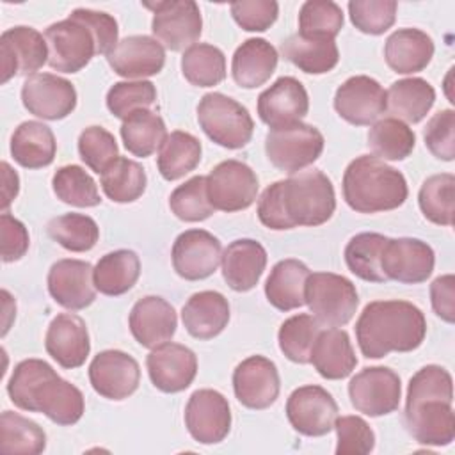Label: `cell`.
Instances as JSON below:
<instances>
[{
	"label": "cell",
	"mask_w": 455,
	"mask_h": 455,
	"mask_svg": "<svg viewBox=\"0 0 455 455\" xmlns=\"http://www.w3.org/2000/svg\"><path fill=\"white\" fill-rule=\"evenodd\" d=\"M453 380L446 368L427 364L418 370L407 386L405 427L427 446H448L455 437Z\"/></svg>",
	"instance_id": "obj_1"
},
{
	"label": "cell",
	"mask_w": 455,
	"mask_h": 455,
	"mask_svg": "<svg viewBox=\"0 0 455 455\" xmlns=\"http://www.w3.org/2000/svg\"><path fill=\"white\" fill-rule=\"evenodd\" d=\"M7 395L18 409L41 412L62 427L75 425L85 411L82 391L43 359L20 361L7 382Z\"/></svg>",
	"instance_id": "obj_2"
},
{
	"label": "cell",
	"mask_w": 455,
	"mask_h": 455,
	"mask_svg": "<svg viewBox=\"0 0 455 455\" xmlns=\"http://www.w3.org/2000/svg\"><path fill=\"white\" fill-rule=\"evenodd\" d=\"M427 334L423 311L407 300H373L355 322V338L366 359H380L389 352H412Z\"/></svg>",
	"instance_id": "obj_3"
},
{
	"label": "cell",
	"mask_w": 455,
	"mask_h": 455,
	"mask_svg": "<svg viewBox=\"0 0 455 455\" xmlns=\"http://www.w3.org/2000/svg\"><path fill=\"white\" fill-rule=\"evenodd\" d=\"M407 196L405 176L373 155H361L345 169L343 199L357 213L396 210Z\"/></svg>",
	"instance_id": "obj_4"
},
{
	"label": "cell",
	"mask_w": 455,
	"mask_h": 455,
	"mask_svg": "<svg viewBox=\"0 0 455 455\" xmlns=\"http://www.w3.org/2000/svg\"><path fill=\"white\" fill-rule=\"evenodd\" d=\"M277 183L290 229L297 226H322L332 217L336 194L332 181L322 171H300Z\"/></svg>",
	"instance_id": "obj_5"
},
{
	"label": "cell",
	"mask_w": 455,
	"mask_h": 455,
	"mask_svg": "<svg viewBox=\"0 0 455 455\" xmlns=\"http://www.w3.org/2000/svg\"><path fill=\"white\" fill-rule=\"evenodd\" d=\"M197 121L215 144L228 149L247 146L254 132L249 110L222 92H208L199 100Z\"/></svg>",
	"instance_id": "obj_6"
},
{
	"label": "cell",
	"mask_w": 455,
	"mask_h": 455,
	"mask_svg": "<svg viewBox=\"0 0 455 455\" xmlns=\"http://www.w3.org/2000/svg\"><path fill=\"white\" fill-rule=\"evenodd\" d=\"M304 299L320 322L327 327L347 325L359 306V295L350 279L332 272H313L306 281Z\"/></svg>",
	"instance_id": "obj_7"
},
{
	"label": "cell",
	"mask_w": 455,
	"mask_h": 455,
	"mask_svg": "<svg viewBox=\"0 0 455 455\" xmlns=\"http://www.w3.org/2000/svg\"><path fill=\"white\" fill-rule=\"evenodd\" d=\"M323 144L322 132L316 126L300 121L268 130L265 137V153L275 169L295 174L318 160Z\"/></svg>",
	"instance_id": "obj_8"
},
{
	"label": "cell",
	"mask_w": 455,
	"mask_h": 455,
	"mask_svg": "<svg viewBox=\"0 0 455 455\" xmlns=\"http://www.w3.org/2000/svg\"><path fill=\"white\" fill-rule=\"evenodd\" d=\"M44 39L48 44V64L60 73H78L98 55V41L92 30L73 14L52 23L44 30Z\"/></svg>",
	"instance_id": "obj_9"
},
{
	"label": "cell",
	"mask_w": 455,
	"mask_h": 455,
	"mask_svg": "<svg viewBox=\"0 0 455 455\" xmlns=\"http://www.w3.org/2000/svg\"><path fill=\"white\" fill-rule=\"evenodd\" d=\"M144 5L153 11L151 30L164 48L181 52L201 37L203 18L194 0H164Z\"/></svg>",
	"instance_id": "obj_10"
},
{
	"label": "cell",
	"mask_w": 455,
	"mask_h": 455,
	"mask_svg": "<svg viewBox=\"0 0 455 455\" xmlns=\"http://www.w3.org/2000/svg\"><path fill=\"white\" fill-rule=\"evenodd\" d=\"M258 176L243 162L229 158L217 164L206 176L208 199L215 210L240 212L249 208L258 196Z\"/></svg>",
	"instance_id": "obj_11"
},
{
	"label": "cell",
	"mask_w": 455,
	"mask_h": 455,
	"mask_svg": "<svg viewBox=\"0 0 455 455\" xmlns=\"http://www.w3.org/2000/svg\"><path fill=\"white\" fill-rule=\"evenodd\" d=\"M348 396L357 412L370 418L386 416L398 409L402 382L391 368L370 366L350 379Z\"/></svg>",
	"instance_id": "obj_12"
},
{
	"label": "cell",
	"mask_w": 455,
	"mask_h": 455,
	"mask_svg": "<svg viewBox=\"0 0 455 455\" xmlns=\"http://www.w3.org/2000/svg\"><path fill=\"white\" fill-rule=\"evenodd\" d=\"M286 418L295 432L320 437L334 428L338 403L322 386H300L286 400Z\"/></svg>",
	"instance_id": "obj_13"
},
{
	"label": "cell",
	"mask_w": 455,
	"mask_h": 455,
	"mask_svg": "<svg viewBox=\"0 0 455 455\" xmlns=\"http://www.w3.org/2000/svg\"><path fill=\"white\" fill-rule=\"evenodd\" d=\"M21 103L36 117L64 119L76 107V89L69 80L53 73H36L23 82Z\"/></svg>",
	"instance_id": "obj_14"
},
{
	"label": "cell",
	"mask_w": 455,
	"mask_h": 455,
	"mask_svg": "<svg viewBox=\"0 0 455 455\" xmlns=\"http://www.w3.org/2000/svg\"><path fill=\"white\" fill-rule=\"evenodd\" d=\"M185 427L194 441L217 444L231 430V409L228 398L215 389H197L185 407Z\"/></svg>",
	"instance_id": "obj_15"
},
{
	"label": "cell",
	"mask_w": 455,
	"mask_h": 455,
	"mask_svg": "<svg viewBox=\"0 0 455 455\" xmlns=\"http://www.w3.org/2000/svg\"><path fill=\"white\" fill-rule=\"evenodd\" d=\"M172 267L187 281L210 277L222 259V245L206 229H187L172 243Z\"/></svg>",
	"instance_id": "obj_16"
},
{
	"label": "cell",
	"mask_w": 455,
	"mask_h": 455,
	"mask_svg": "<svg viewBox=\"0 0 455 455\" xmlns=\"http://www.w3.org/2000/svg\"><path fill=\"white\" fill-rule=\"evenodd\" d=\"M2 84L16 75H36L48 62V44L41 32L32 27L18 25L2 32Z\"/></svg>",
	"instance_id": "obj_17"
},
{
	"label": "cell",
	"mask_w": 455,
	"mask_h": 455,
	"mask_svg": "<svg viewBox=\"0 0 455 455\" xmlns=\"http://www.w3.org/2000/svg\"><path fill=\"white\" fill-rule=\"evenodd\" d=\"M139 363L123 350H103L89 364V382L107 400L119 402L132 396L139 387Z\"/></svg>",
	"instance_id": "obj_18"
},
{
	"label": "cell",
	"mask_w": 455,
	"mask_h": 455,
	"mask_svg": "<svg viewBox=\"0 0 455 455\" xmlns=\"http://www.w3.org/2000/svg\"><path fill=\"white\" fill-rule=\"evenodd\" d=\"M334 110L350 124H371L386 112V91L371 76H350L336 89Z\"/></svg>",
	"instance_id": "obj_19"
},
{
	"label": "cell",
	"mask_w": 455,
	"mask_h": 455,
	"mask_svg": "<svg viewBox=\"0 0 455 455\" xmlns=\"http://www.w3.org/2000/svg\"><path fill=\"white\" fill-rule=\"evenodd\" d=\"M279 389L277 366L265 355H251L233 371L235 396L247 409L261 411L270 407L277 400Z\"/></svg>",
	"instance_id": "obj_20"
},
{
	"label": "cell",
	"mask_w": 455,
	"mask_h": 455,
	"mask_svg": "<svg viewBox=\"0 0 455 455\" xmlns=\"http://www.w3.org/2000/svg\"><path fill=\"white\" fill-rule=\"evenodd\" d=\"M435 265L434 249L419 238H387L382 252V272L393 281L418 284L430 277Z\"/></svg>",
	"instance_id": "obj_21"
},
{
	"label": "cell",
	"mask_w": 455,
	"mask_h": 455,
	"mask_svg": "<svg viewBox=\"0 0 455 455\" xmlns=\"http://www.w3.org/2000/svg\"><path fill=\"white\" fill-rule=\"evenodd\" d=\"M92 272L94 268L89 261L71 258L55 261L46 279L52 299L69 311H80L91 306L98 291Z\"/></svg>",
	"instance_id": "obj_22"
},
{
	"label": "cell",
	"mask_w": 455,
	"mask_h": 455,
	"mask_svg": "<svg viewBox=\"0 0 455 455\" xmlns=\"http://www.w3.org/2000/svg\"><path fill=\"white\" fill-rule=\"evenodd\" d=\"M148 375L153 386L164 393H180L187 389L197 373L196 354L181 343H164L146 357Z\"/></svg>",
	"instance_id": "obj_23"
},
{
	"label": "cell",
	"mask_w": 455,
	"mask_h": 455,
	"mask_svg": "<svg viewBox=\"0 0 455 455\" xmlns=\"http://www.w3.org/2000/svg\"><path fill=\"white\" fill-rule=\"evenodd\" d=\"M307 91L293 76L277 78L258 96V116L270 130L300 123L307 116Z\"/></svg>",
	"instance_id": "obj_24"
},
{
	"label": "cell",
	"mask_w": 455,
	"mask_h": 455,
	"mask_svg": "<svg viewBox=\"0 0 455 455\" xmlns=\"http://www.w3.org/2000/svg\"><path fill=\"white\" fill-rule=\"evenodd\" d=\"M130 332L144 348H155L172 339L178 316L174 307L158 295L139 299L128 316Z\"/></svg>",
	"instance_id": "obj_25"
},
{
	"label": "cell",
	"mask_w": 455,
	"mask_h": 455,
	"mask_svg": "<svg viewBox=\"0 0 455 455\" xmlns=\"http://www.w3.org/2000/svg\"><path fill=\"white\" fill-rule=\"evenodd\" d=\"M44 348L48 355L66 370L82 366L91 352L85 322L75 313H59L48 325Z\"/></svg>",
	"instance_id": "obj_26"
},
{
	"label": "cell",
	"mask_w": 455,
	"mask_h": 455,
	"mask_svg": "<svg viewBox=\"0 0 455 455\" xmlns=\"http://www.w3.org/2000/svg\"><path fill=\"white\" fill-rule=\"evenodd\" d=\"M112 71L123 78L158 75L165 64V48L149 36H128L107 55Z\"/></svg>",
	"instance_id": "obj_27"
},
{
	"label": "cell",
	"mask_w": 455,
	"mask_h": 455,
	"mask_svg": "<svg viewBox=\"0 0 455 455\" xmlns=\"http://www.w3.org/2000/svg\"><path fill=\"white\" fill-rule=\"evenodd\" d=\"M222 277L235 291H249L261 279L267 267L265 247L252 238L233 240L222 252Z\"/></svg>",
	"instance_id": "obj_28"
},
{
	"label": "cell",
	"mask_w": 455,
	"mask_h": 455,
	"mask_svg": "<svg viewBox=\"0 0 455 455\" xmlns=\"http://www.w3.org/2000/svg\"><path fill=\"white\" fill-rule=\"evenodd\" d=\"M309 363L327 380L348 377L357 364L348 332L338 327L322 329L313 343Z\"/></svg>",
	"instance_id": "obj_29"
},
{
	"label": "cell",
	"mask_w": 455,
	"mask_h": 455,
	"mask_svg": "<svg viewBox=\"0 0 455 455\" xmlns=\"http://www.w3.org/2000/svg\"><path fill=\"white\" fill-rule=\"evenodd\" d=\"M181 320L192 338L212 339L228 327L229 302L219 291H197L185 302Z\"/></svg>",
	"instance_id": "obj_30"
},
{
	"label": "cell",
	"mask_w": 455,
	"mask_h": 455,
	"mask_svg": "<svg viewBox=\"0 0 455 455\" xmlns=\"http://www.w3.org/2000/svg\"><path fill=\"white\" fill-rule=\"evenodd\" d=\"M432 37L419 28H398L384 44L386 64L398 75L423 71L434 57Z\"/></svg>",
	"instance_id": "obj_31"
},
{
	"label": "cell",
	"mask_w": 455,
	"mask_h": 455,
	"mask_svg": "<svg viewBox=\"0 0 455 455\" xmlns=\"http://www.w3.org/2000/svg\"><path fill=\"white\" fill-rule=\"evenodd\" d=\"M277 60V50L267 39L251 37L243 41L233 53V80L243 89H256L274 75Z\"/></svg>",
	"instance_id": "obj_32"
},
{
	"label": "cell",
	"mask_w": 455,
	"mask_h": 455,
	"mask_svg": "<svg viewBox=\"0 0 455 455\" xmlns=\"http://www.w3.org/2000/svg\"><path fill=\"white\" fill-rule=\"evenodd\" d=\"M57 153L55 135L41 121H23L11 137V156L25 169H41L53 162Z\"/></svg>",
	"instance_id": "obj_33"
},
{
	"label": "cell",
	"mask_w": 455,
	"mask_h": 455,
	"mask_svg": "<svg viewBox=\"0 0 455 455\" xmlns=\"http://www.w3.org/2000/svg\"><path fill=\"white\" fill-rule=\"evenodd\" d=\"M279 50L288 62L307 75L329 73L339 60L336 41L329 37H306L297 32L286 37Z\"/></svg>",
	"instance_id": "obj_34"
},
{
	"label": "cell",
	"mask_w": 455,
	"mask_h": 455,
	"mask_svg": "<svg viewBox=\"0 0 455 455\" xmlns=\"http://www.w3.org/2000/svg\"><path fill=\"white\" fill-rule=\"evenodd\" d=\"M309 274V268L300 259L288 258L277 261L265 283L267 300L279 311H291L304 306V290Z\"/></svg>",
	"instance_id": "obj_35"
},
{
	"label": "cell",
	"mask_w": 455,
	"mask_h": 455,
	"mask_svg": "<svg viewBox=\"0 0 455 455\" xmlns=\"http://www.w3.org/2000/svg\"><path fill=\"white\" fill-rule=\"evenodd\" d=\"M434 101L435 89L419 76L396 80L386 91V110L405 124L419 123L430 112Z\"/></svg>",
	"instance_id": "obj_36"
},
{
	"label": "cell",
	"mask_w": 455,
	"mask_h": 455,
	"mask_svg": "<svg viewBox=\"0 0 455 455\" xmlns=\"http://www.w3.org/2000/svg\"><path fill=\"white\" fill-rule=\"evenodd\" d=\"M140 275V259L135 251L117 249L101 256L94 267L92 279L100 293L117 297L130 291Z\"/></svg>",
	"instance_id": "obj_37"
},
{
	"label": "cell",
	"mask_w": 455,
	"mask_h": 455,
	"mask_svg": "<svg viewBox=\"0 0 455 455\" xmlns=\"http://www.w3.org/2000/svg\"><path fill=\"white\" fill-rule=\"evenodd\" d=\"M201 140L188 132L174 130L167 133L158 148L156 165L164 180L174 181L192 172L201 162Z\"/></svg>",
	"instance_id": "obj_38"
},
{
	"label": "cell",
	"mask_w": 455,
	"mask_h": 455,
	"mask_svg": "<svg viewBox=\"0 0 455 455\" xmlns=\"http://www.w3.org/2000/svg\"><path fill=\"white\" fill-rule=\"evenodd\" d=\"M165 137L167 128L164 119L149 108L135 110L126 119H123L121 139L128 153L133 156H151Z\"/></svg>",
	"instance_id": "obj_39"
},
{
	"label": "cell",
	"mask_w": 455,
	"mask_h": 455,
	"mask_svg": "<svg viewBox=\"0 0 455 455\" xmlns=\"http://www.w3.org/2000/svg\"><path fill=\"white\" fill-rule=\"evenodd\" d=\"M386 243L387 236L380 233H359L352 236L345 247V263L348 270L368 283L387 281L382 272V252Z\"/></svg>",
	"instance_id": "obj_40"
},
{
	"label": "cell",
	"mask_w": 455,
	"mask_h": 455,
	"mask_svg": "<svg viewBox=\"0 0 455 455\" xmlns=\"http://www.w3.org/2000/svg\"><path fill=\"white\" fill-rule=\"evenodd\" d=\"M100 185L110 201L133 203L146 192L148 176L139 162L126 156H117L100 174Z\"/></svg>",
	"instance_id": "obj_41"
},
{
	"label": "cell",
	"mask_w": 455,
	"mask_h": 455,
	"mask_svg": "<svg viewBox=\"0 0 455 455\" xmlns=\"http://www.w3.org/2000/svg\"><path fill=\"white\" fill-rule=\"evenodd\" d=\"M416 144V135L403 121L384 117L371 124L368 132V148L380 160H405Z\"/></svg>",
	"instance_id": "obj_42"
},
{
	"label": "cell",
	"mask_w": 455,
	"mask_h": 455,
	"mask_svg": "<svg viewBox=\"0 0 455 455\" xmlns=\"http://www.w3.org/2000/svg\"><path fill=\"white\" fill-rule=\"evenodd\" d=\"M181 73L196 87H213L226 78V57L220 48L196 43L183 52Z\"/></svg>",
	"instance_id": "obj_43"
},
{
	"label": "cell",
	"mask_w": 455,
	"mask_h": 455,
	"mask_svg": "<svg viewBox=\"0 0 455 455\" xmlns=\"http://www.w3.org/2000/svg\"><path fill=\"white\" fill-rule=\"evenodd\" d=\"M46 448L44 430L32 419L4 411L0 416V450L4 453L37 455Z\"/></svg>",
	"instance_id": "obj_44"
},
{
	"label": "cell",
	"mask_w": 455,
	"mask_h": 455,
	"mask_svg": "<svg viewBox=\"0 0 455 455\" xmlns=\"http://www.w3.org/2000/svg\"><path fill=\"white\" fill-rule=\"evenodd\" d=\"M418 204L423 217L437 226L453 224L455 176L441 172L427 178L418 192Z\"/></svg>",
	"instance_id": "obj_45"
},
{
	"label": "cell",
	"mask_w": 455,
	"mask_h": 455,
	"mask_svg": "<svg viewBox=\"0 0 455 455\" xmlns=\"http://www.w3.org/2000/svg\"><path fill=\"white\" fill-rule=\"evenodd\" d=\"M52 188L57 199L76 208H91L101 203L98 185L80 165H62L52 178Z\"/></svg>",
	"instance_id": "obj_46"
},
{
	"label": "cell",
	"mask_w": 455,
	"mask_h": 455,
	"mask_svg": "<svg viewBox=\"0 0 455 455\" xmlns=\"http://www.w3.org/2000/svg\"><path fill=\"white\" fill-rule=\"evenodd\" d=\"M322 331L320 322L307 313H299L284 320L277 332L281 352L293 363L307 364L313 343Z\"/></svg>",
	"instance_id": "obj_47"
},
{
	"label": "cell",
	"mask_w": 455,
	"mask_h": 455,
	"mask_svg": "<svg viewBox=\"0 0 455 455\" xmlns=\"http://www.w3.org/2000/svg\"><path fill=\"white\" fill-rule=\"evenodd\" d=\"M46 231L60 247L71 252L91 251L100 238L96 220L84 213L59 215L48 222Z\"/></svg>",
	"instance_id": "obj_48"
},
{
	"label": "cell",
	"mask_w": 455,
	"mask_h": 455,
	"mask_svg": "<svg viewBox=\"0 0 455 455\" xmlns=\"http://www.w3.org/2000/svg\"><path fill=\"white\" fill-rule=\"evenodd\" d=\"M343 11L332 0H307L299 11V34L334 39L343 28Z\"/></svg>",
	"instance_id": "obj_49"
},
{
	"label": "cell",
	"mask_w": 455,
	"mask_h": 455,
	"mask_svg": "<svg viewBox=\"0 0 455 455\" xmlns=\"http://www.w3.org/2000/svg\"><path fill=\"white\" fill-rule=\"evenodd\" d=\"M171 212L185 222L206 220L215 208L208 199L206 176H194L176 187L169 197Z\"/></svg>",
	"instance_id": "obj_50"
},
{
	"label": "cell",
	"mask_w": 455,
	"mask_h": 455,
	"mask_svg": "<svg viewBox=\"0 0 455 455\" xmlns=\"http://www.w3.org/2000/svg\"><path fill=\"white\" fill-rule=\"evenodd\" d=\"M155 101L156 87L149 80L116 82L107 92V108L119 119H126L135 110L149 108Z\"/></svg>",
	"instance_id": "obj_51"
},
{
	"label": "cell",
	"mask_w": 455,
	"mask_h": 455,
	"mask_svg": "<svg viewBox=\"0 0 455 455\" xmlns=\"http://www.w3.org/2000/svg\"><path fill=\"white\" fill-rule=\"evenodd\" d=\"M398 4L395 0H352L348 2V14L352 25L370 36L387 32L396 20Z\"/></svg>",
	"instance_id": "obj_52"
},
{
	"label": "cell",
	"mask_w": 455,
	"mask_h": 455,
	"mask_svg": "<svg viewBox=\"0 0 455 455\" xmlns=\"http://www.w3.org/2000/svg\"><path fill=\"white\" fill-rule=\"evenodd\" d=\"M78 155L91 171L101 174L119 156V148L103 126H87L78 137Z\"/></svg>",
	"instance_id": "obj_53"
},
{
	"label": "cell",
	"mask_w": 455,
	"mask_h": 455,
	"mask_svg": "<svg viewBox=\"0 0 455 455\" xmlns=\"http://www.w3.org/2000/svg\"><path fill=\"white\" fill-rule=\"evenodd\" d=\"M336 455H364L375 446V434L361 416H339L334 421Z\"/></svg>",
	"instance_id": "obj_54"
},
{
	"label": "cell",
	"mask_w": 455,
	"mask_h": 455,
	"mask_svg": "<svg viewBox=\"0 0 455 455\" xmlns=\"http://www.w3.org/2000/svg\"><path fill=\"white\" fill-rule=\"evenodd\" d=\"M428 151L444 162L455 158V112L451 108L439 110L430 117L423 132Z\"/></svg>",
	"instance_id": "obj_55"
},
{
	"label": "cell",
	"mask_w": 455,
	"mask_h": 455,
	"mask_svg": "<svg viewBox=\"0 0 455 455\" xmlns=\"http://www.w3.org/2000/svg\"><path fill=\"white\" fill-rule=\"evenodd\" d=\"M233 20L247 32H265L279 14V4L274 0H240L229 5Z\"/></svg>",
	"instance_id": "obj_56"
},
{
	"label": "cell",
	"mask_w": 455,
	"mask_h": 455,
	"mask_svg": "<svg viewBox=\"0 0 455 455\" xmlns=\"http://www.w3.org/2000/svg\"><path fill=\"white\" fill-rule=\"evenodd\" d=\"M71 14L78 20H82L94 34L96 41H98V55H108L114 46L119 43L117 36H119V28H117V21L112 14L103 12V11H94V9H75L71 11Z\"/></svg>",
	"instance_id": "obj_57"
},
{
	"label": "cell",
	"mask_w": 455,
	"mask_h": 455,
	"mask_svg": "<svg viewBox=\"0 0 455 455\" xmlns=\"http://www.w3.org/2000/svg\"><path fill=\"white\" fill-rule=\"evenodd\" d=\"M0 240H2L0 254L4 263L21 259L28 251V243H30V236L25 224L14 219L7 212L0 215Z\"/></svg>",
	"instance_id": "obj_58"
},
{
	"label": "cell",
	"mask_w": 455,
	"mask_h": 455,
	"mask_svg": "<svg viewBox=\"0 0 455 455\" xmlns=\"http://www.w3.org/2000/svg\"><path fill=\"white\" fill-rule=\"evenodd\" d=\"M430 302L434 313L448 322H455V277L453 274L439 275L430 284Z\"/></svg>",
	"instance_id": "obj_59"
},
{
	"label": "cell",
	"mask_w": 455,
	"mask_h": 455,
	"mask_svg": "<svg viewBox=\"0 0 455 455\" xmlns=\"http://www.w3.org/2000/svg\"><path fill=\"white\" fill-rule=\"evenodd\" d=\"M258 219L259 222L274 231H284L290 229L284 212H283V204H281V197H279V183H272L268 185L261 197L258 199Z\"/></svg>",
	"instance_id": "obj_60"
},
{
	"label": "cell",
	"mask_w": 455,
	"mask_h": 455,
	"mask_svg": "<svg viewBox=\"0 0 455 455\" xmlns=\"http://www.w3.org/2000/svg\"><path fill=\"white\" fill-rule=\"evenodd\" d=\"M2 181H4V187H2V213H4L20 192V178L7 162H2Z\"/></svg>",
	"instance_id": "obj_61"
}]
</instances>
